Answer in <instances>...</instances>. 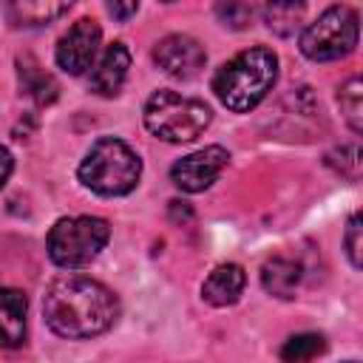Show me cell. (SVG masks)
<instances>
[{
	"label": "cell",
	"mask_w": 363,
	"mask_h": 363,
	"mask_svg": "<svg viewBox=\"0 0 363 363\" xmlns=\"http://www.w3.org/2000/svg\"><path fill=\"white\" fill-rule=\"evenodd\" d=\"M28 301L20 289L0 286V349H17L26 340Z\"/></svg>",
	"instance_id": "11"
},
{
	"label": "cell",
	"mask_w": 363,
	"mask_h": 363,
	"mask_svg": "<svg viewBox=\"0 0 363 363\" xmlns=\"http://www.w3.org/2000/svg\"><path fill=\"white\" fill-rule=\"evenodd\" d=\"M71 9V3H48V0H23V3H9L6 6V14L11 20V26H23V28H31V26H45L51 20H57L60 14H65Z\"/></svg>",
	"instance_id": "15"
},
{
	"label": "cell",
	"mask_w": 363,
	"mask_h": 363,
	"mask_svg": "<svg viewBox=\"0 0 363 363\" xmlns=\"http://www.w3.org/2000/svg\"><path fill=\"white\" fill-rule=\"evenodd\" d=\"M79 182L96 196H125L139 184L142 159L116 136H102L79 162Z\"/></svg>",
	"instance_id": "3"
},
{
	"label": "cell",
	"mask_w": 363,
	"mask_h": 363,
	"mask_svg": "<svg viewBox=\"0 0 363 363\" xmlns=\"http://www.w3.org/2000/svg\"><path fill=\"white\" fill-rule=\"evenodd\" d=\"M108 11L116 17V20H128L139 11V3H108Z\"/></svg>",
	"instance_id": "22"
},
{
	"label": "cell",
	"mask_w": 363,
	"mask_h": 363,
	"mask_svg": "<svg viewBox=\"0 0 363 363\" xmlns=\"http://www.w3.org/2000/svg\"><path fill=\"white\" fill-rule=\"evenodd\" d=\"M301 278H303V264L298 258H289V255H272L261 267V286L281 301L295 298Z\"/></svg>",
	"instance_id": "12"
},
{
	"label": "cell",
	"mask_w": 363,
	"mask_h": 363,
	"mask_svg": "<svg viewBox=\"0 0 363 363\" xmlns=\"http://www.w3.org/2000/svg\"><path fill=\"white\" fill-rule=\"evenodd\" d=\"M128 68H130V51L125 43H111L102 57L94 62L91 68V77H88V88L96 94V96H116L125 85V77H128Z\"/></svg>",
	"instance_id": "10"
},
{
	"label": "cell",
	"mask_w": 363,
	"mask_h": 363,
	"mask_svg": "<svg viewBox=\"0 0 363 363\" xmlns=\"http://www.w3.org/2000/svg\"><path fill=\"white\" fill-rule=\"evenodd\" d=\"M323 349H326L323 335H318V332H301V335H292L281 346V360L284 363H312L315 357L323 354Z\"/></svg>",
	"instance_id": "16"
},
{
	"label": "cell",
	"mask_w": 363,
	"mask_h": 363,
	"mask_svg": "<svg viewBox=\"0 0 363 363\" xmlns=\"http://www.w3.org/2000/svg\"><path fill=\"white\" fill-rule=\"evenodd\" d=\"M111 224L99 216H74L60 218L45 238L48 258L62 269H77L91 264L108 244Z\"/></svg>",
	"instance_id": "5"
},
{
	"label": "cell",
	"mask_w": 363,
	"mask_h": 363,
	"mask_svg": "<svg viewBox=\"0 0 363 363\" xmlns=\"http://www.w3.org/2000/svg\"><path fill=\"white\" fill-rule=\"evenodd\" d=\"M213 111L179 91H156L145 102V128L164 142H193L210 125Z\"/></svg>",
	"instance_id": "4"
},
{
	"label": "cell",
	"mask_w": 363,
	"mask_h": 363,
	"mask_svg": "<svg viewBox=\"0 0 363 363\" xmlns=\"http://www.w3.org/2000/svg\"><path fill=\"white\" fill-rule=\"evenodd\" d=\"M247 275L238 264H218L201 284V298L210 306H233L244 292Z\"/></svg>",
	"instance_id": "13"
},
{
	"label": "cell",
	"mask_w": 363,
	"mask_h": 363,
	"mask_svg": "<svg viewBox=\"0 0 363 363\" xmlns=\"http://www.w3.org/2000/svg\"><path fill=\"white\" fill-rule=\"evenodd\" d=\"M326 164L335 167L343 179L357 182L360 179V147L357 145H340L332 153H326Z\"/></svg>",
	"instance_id": "19"
},
{
	"label": "cell",
	"mask_w": 363,
	"mask_h": 363,
	"mask_svg": "<svg viewBox=\"0 0 363 363\" xmlns=\"http://www.w3.org/2000/svg\"><path fill=\"white\" fill-rule=\"evenodd\" d=\"M360 34V17L352 6H329L301 34L303 57L315 62H332L354 51Z\"/></svg>",
	"instance_id": "6"
},
{
	"label": "cell",
	"mask_w": 363,
	"mask_h": 363,
	"mask_svg": "<svg viewBox=\"0 0 363 363\" xmlns=\"http://www.w3.org/2000/svg\"><path fill=\"white\" fill-rule=\"evenodd\" d=\"M227 162H230V153L221 145H207L196 153L182 156L170 167V182L184 193H201L221 176Z\"/></svg>",
	"instance_id": "8"
},
{
	"label": "cell",
	"mask_w": 363,
	"mask_h": 363,
	"mask_svg": "<svg viewBox=\"0 0 363 363\" xmlns=\"http://www.w3.org/2000/svg\"><path fill=\"white\" fill-rule=\"evenodd\" d=\"M11 167H14V159H11L9 147H3V145H0V190H3V184L9 182V176H11Z\"/></svg>",
	"instance_id": "23"
},
{
	"label": "cell",
	"mask_w": 363,
	"mask_h": 363,
	"mask_svg": "<svg viewBox=\"0 0 363 363\" xmlns=\"http://www.w3.org/2000/svg\"><path fill=\"white\" fill-rule=\"evenodd\" d=\"M346 363H357V360H346Z\"/></svg>",
	"instance_id": "24"
},
{
	"label": "cell",
	"mask_w": 363,
	"mask_h": 363,
	"mask_svg": "<svg viewBox=\"0 0 363 363\" xmlns=\"http://www.w3.org/2000/svg\"><path fill=\"white\" fill-rule=\"evenodd\" d=\"M337 105H340L346 125L354 133H360L363 130V82H360V77H352L337 88Z\"/></svg>",
	"instance_id": "17"
},
{
	"label": "cell",
	"mask_w": 363,
	"mask_h": 363,
	"mask_svg": "<svg viewBox=\"0 0 363 363\" xmlns=\"http://www.w3.org/2000/svg\"><path fill=\"white\" fill-rule=\"evenodd\" d=\"M363 227H360V213H352L349 224H346V235H343V244H346V255L352 261L354 269L363 267Z\"/></svg>",
	"instance_id": "21"
},
{
	"label": "cell",
	"mask_w": 363,
	"mask_h": 363,
	"mask_svg": "<svg viewBox=\"0 0 363 363\" xmlns=\"http://www.w3.org/2000/svg\"><path fill=\"white\" fill-rule=\"evenodd\" d=\"M153 60H156V65L167 77H173V79H193V77L201 74V68L207 62V51L190 34H167V37H162L156 43Z\"/></svg>",
	"instance_id": "9"
},
{
	"label": "cell",
	"mask_w": 363,
	"mask_h": 363,
	"mask_svg": "<svg viewBox=\"0 0 363 363\" xmlns=\"http://www.w3.org/2000/svg\"><path fill=\"white\" fill-rule=\"evenodd\" d=\"M43 318L60 337H96L119 318V298L102 281L68 272L48 284L43 295Z\"/></svg>",
	"instance_id": "1"
},
{
	"label": "cell",
	"mask_w": 363,
	"mask_h": 363,
	"mask_svg": "<svg viewBox=\"0 0 363 363\" xmlns=\"http://www.w3.org/2000/svg\"><path fill=\"white\" fill-rule=\"evenodd\" d=\"M264 14V23L269 26V31L281 34V37H289L301 28V20H303V6H295V3H275V6H264L261 9Z\"/></svg>",
	"instance_id": "18"
},
{
	"label": "cell",
	"mask_w": 363,
	"mask_h": 363,
	"mask_svg": "<svg viewBox=\"0 0 363 363\" xmlns=\"http://www.w3.org/2000/svg\"><path fill=\"white\" fill-rule=\"evenodd\" d=\"M255 11L258 9L255 6H247V3H221V6H216L218 20L224 26H230V28H247L252 23Z\"/></svg>",
	"instance_id": "20"
},
{
	"label": "cell",
	"mask_w": 363,
	"mask_h": 363,
	"mask_svg": "<svg viewBox=\"0 0 363 363\" xmlns=\"http://www.w3.org/2000/svg\"><path fill=\"white\" fill-rule=\"evenodd\" d=\"M99 43H102V28L96 20L91 17H79L57 43L54 48V60L57 65L71 74V77H82L88 68H94L96 54H99Z\"/></svg>",
	"instance_id": "7"
},
{
	"label": "cell",
	"mask_w": 363,
	"mask_h": 363,
	"mask_svg": "<svg viewBox=\"0 0 363 363\" xmlns=\"http://www.w3.org/2000/svg\"><path fill=\"white\" fill-rule=\"evenodd\" d=\"M278 79V57L267 45H252L227 60L213 77V94L233 113H247L272 91Z\"/></svg>",
	"instance_id": "2"
},
{
	"label": "cell",
	"mask_w": 363,
	"mask_h": 363,
	"mask_svg": "<svg viewBox=\"0 0 363 363\" xmlns=\"http://www.w3.org/2000/svg\"><path fill=\"white\" fill-rule=\"evenodd\" d=\"M17 77H20L23 94H28L37 105H51L57 99V91H60L57 79L45 68H40L34 57H20L17 60Z\"/></svg>",
	"instance_id": "14"
}]
</instances>
